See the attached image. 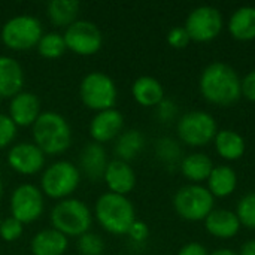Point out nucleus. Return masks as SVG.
<instances>
[{
	"mask_svg": "<svg viewBox=\"0 0 255 255\" xmlns=\"http://www.w3.org/2000/svg\"><path fill=\"white\" fill-rule=\"evenodd\" d=\"M172 205L179 218L190 223H197L205 221L206 217L215 209V199L205 185L187 184L178 188Z\"/></svg>",
	"mask_w": 255,
	"mask_h": 255,
	"instance_id": "8",
	"label": "nucleus"
},
{
	"mask_svg": "<svg viewBox=\"0 0 255 255\" xmlns=\"http://www.w3.org/2000/svg\"><path fill=\"white\" fill-rule=\"evenodd\" d=\"M176 255H209V251L200 242H188L184 247H181Z\"/></svg>",
	"mask_w": 255,
	"mask_h": 255,
	"instance_id": "38",
	"label": "nucleus"
},
{
	"mask_svg": "<svg viewBox=\"0 0 255 255\" xmlns=\"http://www.w3.org/2000/svg\"><path fill=\"white\" fill-rule=\"evenodd\" d=\"M209 255H239L238 251H233L230 248H218V250H214L212 253H209Z\"/></svg>",
	"mask_w": 255,
	"mask_h": 255,
	"instance_id": "40",
	"label": "nucleus"
},
{
	"mask_svg": "<svg viewBox=\"0 0 255 255\" xmlns=\"http://www.w3.org/2000/svg\"><path fill=\"white\" fill-rule=\"evenodd\" d=\"M99 226L114 236H124L128 233L131 224L137 220L136 209L127 196L115 193H103L94 203L93 212Z\"/></svg>",
	"mask_w": 255,
	"mask_h": 255,
	"instance_id": "3",
	"label": "nucleus"
},
{
	"mask_svg": "<svg viewBox=\"0 0 255 255\" xmlns=\"http://www.w3.org/2000/svg\"><path fill=\"white\" fill-rule=\"evenodd\" d=\"M227 30L235 40H255V6L247 4L238 7L227 21Z\"/></svg>",
	"mask_w": 255,
	"mask_h": 255,
	"instance_id": "24",
	"label": "nucleus"
},
{
	"mask_svg": "<svg viewBox=\"0 0 255 255\" xmlns=\"http://www.w3.org/2000/svg\"><path fill=\"white\" fill-rule=\"evenodd\" d=\"M131 96L134 102L143 108H155L166 96L163 84L154 76H139L131 84Z\"/></svg>",
	"mask_w": 255,
	"mask_h": 255,
	"instance_id": "25",
	"label": "nucleus"
},
{
	"mask_svg": "<svg viewBox=\"0 0 255 255\" xmlns=\"http://www.w3.org/2000/svg\"><path fill=\"white\" fill-rule=\"evenodd\" d=\"M123 131H124V115L115 108L96 112L88 126V133L91 140L100 145L115 140Z\"/></svg>",
	"mask_w": 255,
	"mask_h": 255,
	"instance_id": "14",
	"label": "nucleus"
},
{
	"mask_svg": "<svg viewBox=\"0 0 255 255\" xmlns=\"http://www.w3.org/2000/svg\"><path fill=\"white\" fill-rule=\"evenodd\" d=\"M79 99L90 111L100 112L114 109L118 102V88L115 81L105 72H88L79 82Z\"/></svg>",
	"mask_w": 255,
	"mask_h": 255,
	"instance_id": "6",
	"label": "nucleus"
},
{
	"mask_svg": "<svg viewBox=\"0 0 255 255\" xmlns=\"http://www.w3.org/2000/svg\"><path fill=\"white\" fill-rule=\"evenodd\" d=\"M93 211L85 202L76 197L58 200L49 214L51 227L66 238H79L90 232L93 226Z\"/></svg>",
	"mask_w": 255,
	"mask_h": 255,
	"instance_id": "4",
	"label": "nucleus"
},
{
	"mask_svg": "<svg viewBox=\"0 0 255 255\" xmlns=\"http://www.w3.org/2000/svg\"><path fill=\"white\" fill-rule=\"evenodd\" d=\"M178 112H179V108L178 105L170 100V99H163L157 106H155V115H157V120L160 123H172L173 120L178 118Z\"/></svg>",
	"mask_w": 255,
	"mask_h": 255,
	"instance_id": "34",
	"label": "nucleus"
},
{
	"mask_svg": "<svg viewBox=\"0 0 255 255\" xmlns=\"http://www.w3.org/2000/svg\"><path fill=\"white\" fill-rule=\"evenodd\" d=\"M24 233V224L19 223L18 220H15L13 217H7L4 220H1L0 223V239L4 242H16L18 239H21Z\"/></svg>",
	"mask_w": 255,
	"mask_h": 255,
	"instance_id": "32",
	"label": "nucleus"
},
{
	"mask_svg": "<svg viewBox=\"0 0 255 255\" xmlns=\"http://www.w3.org/2000/svg\"><path fill=\"white\" fill-rule=\"evenodd\" d=\"M212 158L205 152H191L182 157L179 170L182 176L188 181V184H203L208 181L212 169H214Z\"/></svg>",
	"mask_w": 255,
	"mask_h": 255,
	"instance_id": "22",
	"label": "nucleus"
},
{
	"mask_svg": "<svg viewBox=\"0 0 255 255\" xmlns=\"http://www.w3.org/2000/svg\"><path fill=\"white\" fill-rule=\"evenodd\" d=\"M215 152L226 161H238L245 155V137L233 128H221L214 137Z\"/></svg>",
	"mask_w": 255,
	"mask_h": 255,
	"instance_id": "20",
	"label": "nucleus"
},
{
	"mask_svg": "<svg viewBox=\"0 0 255 255\" xmlns=\"http://www.w3.org/2000/svg\"><path fill=\"white\" fill-rule=\"evenodd\" d=\"M69 248V238L55 229H43L30 241L31 255H64Z\"/></svg>",
	"mask_w": 255,
	"mask_h": 255,
	"instance_id": "21",
	"label": "nucleus"
},
{
	"mask_svg": "<svg viewBox=\"0 0 255 255\" xmlns=\"http://www.w3.org/2000/svg\"><path fill=\"white\" fill-rule=\"evenodd\" d=\"M184 27L191 42L206 43L215 40L221 34L224 28V18L218 7L202 4L187 15Z\"/></svg>",
	"mask_w": 255,
	"mask_h": 255,
	"instance_id": "11",
	"label": "nucleus"
},
{
	"mask_svg": "<svg viewBox=\"0 0 255 255\" xmlns=\"http://www.w3.org/2000/svg\"><path fill=\"white\" fill-rule=\"evenodd\" d=\"M105 250V239L97 233L88 232L76 239V251L79 255H103Z\"/></svg>",
	"mask_w": 255,
	"mask_h": 255,
	"instance_id": "31",
	"label": "nucleus"
},
{
	"mask_svg": "<svg viewBox=\"0 0 255 255\" xmlns=\"http://www.w3.org/2000/svg\"><path fill=\"white\" fill-rule=\"evenodd\" d=\"M103 181H105L109 193H115L120 196H128L136 187L137 176L130 163L114 158L109 161V164L105 170Z\"/></svg>",
	"mask_w": 255,
	"mask_h": 255,
	"instance_id": "17",
	"label": "nucleus"
},
{
	"mask_svg": "<svg viewBox=\"0 0 255 255\" xmlns=\"http://www.w3.org/2000/svg\"><path fill=\"white\" fill-rule=\"evenodd\" d=\"M18 133V127L7 114L0 112V149L10 148Z\"/></svg>",
	"mask_w": 255,
	"mask_h": 255,
	"instance_id": "33",
	"label": "nucleus"
},
{
	"mask_svg": "<svg viewBox=\"0 0 255 255\" xmlns=\"http://www.w3.org/2000/svg\"><path fill=\"white\" fill-rule=\"evenodd\" d=\"M114 142H115L114 143L115 158L126 163H130L134 158H137L146 145L145 134L137 128L124 130Z\"/></svg>",
	"mask_w": 255,
	"mask_h": 255,
	"instance_id": "26",
	"label": "nucleus"
},
{
	"mask_svg": "<svg viewBox=\"0 0 255 255\" xmlns=\"http://www.w3.org/2000/svg\"><path fill=\"white\" fill-rule=\"evenodd\" d=\"M3 193H4V185H3V181H1V178H0V200H1V197H3Z\"/></svg>",
	"mask_w": 255,
	"mask_h": 255,
	"instance_id": "41",
	"label": "nucleus"
},
{
	"mask_svg": "<svg viewBox=\"0 0 255 255\" xmlns=\"http://www.w3.org/2000/svg\"><path fill=\"white\" fill-rule=\"evenodd\" d=\"M239 255H255V239H250L244 242L238 251Z\"/></svg>",
	"mask_w": 255,
	"mask_h": 255,
	"instance_id": "39",
	"label": "nucleus"
},
{
	"mask_svg": "<svg viewBox=\"0 0 255 255\" xmlns=\"http://www.w3.org/2000/svg\"><path fill=\"white\" fill-rule=\"evenodd\" d=\"M43 33L45 31L39 18L28 13H21L4 21L0 30V39L7 49L22 52L36 48Z\"/></svg>",
	"mask_w": 255,
	"mask_h": 255,
	"instance_id": "7",
	"label": "nucleus"
},
{
	"mask_svg": "<svg viewBox=\"0 0 255 255\" xmlns=\"http://www.w3.org/2000/svg\"><path fill=\"white\" fill-rule=\"evenodd\" d=\"M81 4L76 0H51L46 4V15L52 25L67 28L78 19Z\"/></svg>",
	"mask_w": 255,
	"mask_h": 255,
	"instance_id": "27",
	"label": "nucleus"
},
{
	"mask_svg": "<svg viewBox=\"0 0 255 255\" xmlns=\"http://www.w3.org/2000/svg\"><path fill=\"white\" fill-rule=\"evenodd\" d=\"M40 114L42 103L39 97L31 91L22 90L9 100L7 115L16 127H31Z\"/></svg>",
	"mask_w": 255,
	"mask_h": 255,
	"instance_id": "15",
	"label": "nucleus"
},
{
	"mask_svg": "<svg viewBox=\"0 0 255 255\" xmlns=\"http://www.w3.org/2000/svg\"><path fill=\"white\" fill-rule=\"evenodd\" d=\"M6 163L18 175L33 176L46 167V155L33 142H18L7 149Z\"/></svg>",
	"mask_w": 255,
	"mask_h": 255,
	"instance_id": "13",
	"label": "nucleus"
},
{
	"mask_svg": "<svg viewBox=\"0 0 255 255\" xmlns=\"http://www.w3.org/2000/svg\"><path fill=\"white\" fill-rule=\"evenodd\" d=\"M217 120L206 111H190L178 118L176 133L179 140L191 148H203L214 142L218 131Z\"/></svg>",
	"mask_w": 255,
	"mask_h": 255,
	"instance_id": "9",
	"label": "nucleus"
},
{
	"mask_svg": "<svg viewBox=\"0 0 255 255\" xmlns=\"http://www.w3.org/2000/svg\"><path fill=\"white\" fill-rule=\"evenodd\" d=\"M127 236L130 238V241H131L133 244H137V245L145 244V242L148 241V238H149V227H148L146 223H143V221H140V220H136V221L131 224V227H130Z\"/></svg>",
	"mask_w": 255,
	"mask_h": 255,
	"instance_id": "36",
	"label": "nucleus"
},
{
	"mask_svg": "<svg viewBox=\"0 0 255 255\" xmlns=\"http://www.w3.org/2000/svg\"><path fill=\"white\" fill-rule=\"evenodd\" d=\"M109 161L111 160L108 158V152L105 146L91 140L81 148L76 166L82 176H85L93 182H97L103 179Z\"/></svg>",
	"mask_w": 255,
	"mask_h": 255,
	"instance_id": "16",
	"label": "nucleus"
},
{
	"mask_svg": "<svg viewBox=\"0 0 255 255\" xmlns=\"http://www.w3.org/2000/svg\"><path fill=\"white\" fill-rule=\"evenodd\" d=\"M0 223H1V220H0Z\"/></svg>",
	"mask_w": 255,
	"mask_h": 255,
	"instance_id": "42",
	"label": "nucleus"
},
{
	"mask_svg": "<svg viewBox=\"0 0 255 255\" xmlns=\"http://www.w3.org/2000/svg\"><path fill=\"white\" fill-rule=\"evenodd\" d=\"M235 212L242 227L255 230V191H250L241 197Z\"/></svg>",
	"mask_w": 255,
	"mask_h": 255,
	"instance_id": "30",
	"label": "nucleus"
},
{
	"mask_svg": "<svg viewBox=\"0 0 255 255\" xmlns=\"http://www.w3.org/2000/svg\"><path fill=\"white\" fill-rule=\"evenodd\" d=\"M82 175L78 166L69 160H57L48 164L40 173L39 188L45 197L63 200L73 197V193L81 184Z\"/></svg>",
	"mask_w": 255,
	"mask_h": 255,
	"instance_id": "5",
	"label": "nucleus"
},
{
	"mask_svg": "<svg viewBox=\"0 0 255 255\" xmlns=\"http://www.w3.org/2000/svg\"><path fill=\"white\" fill-rule=\"evenodd\" d=\"M241 91L242 97L255 103V69L250 70L244 78H241Z\"/></svg>",
	"mask_w": 255,
	"mask_h": 255,
	"instance_id": "37",
	"label": "nucleus"
},
{
	"mask_svg": "<svg viewBox=\"0 0 255 255\" xmlns=\"http://www.w3.org/2000/svg\"><path fill=\"white\" fill-rule=\"evenodd\" d=\"M63 36L67 51L76 55L90 57L97 54L103 46L102 30L90 19H76L64 30Z\"/></svg>",
	"mask_w": 255,
	"mask_h": 255,
	"instance_id": "12",
	"label": "nucleus"
},
{
	"mask_svg": "<svg viewBox=\"0 0 255 255\" xmlns=\"http://www.w3.org/2000/svg\"><path fill=\"white\" fill-rule=\"evenodd\" d=\"M37 54L45 60H57L66 51V42L63 33L58 31H46L42 34L39 43L36 45Z\"/></svg>",
	"mask_w": 255,
	"mask_h": 255,
	"instance_id": "28",
	"label": "nucleus"
},
{
	"mask_svg": "<svg viewBox=\"0 0 255 255\" xmlns=\"http://www.w3.org/2000/svg\"><path fill=\"white\" fill-rule=\"evenodd\" d=\"M238 182V173L232 166L218 164L214 166L206 181V188L214 196V199H226L236 191Z\"/></svg>",
	"mask_w": 255,
	"mask_h": 255,
	"instance_id": "23",
	"label": "nucleus"
},
{
	"mask_svg": "<svg viewBox=\"0 0 255 255\" xmlns=\"http://www.w3.org/2000/svg\"><path fill=\"white\" fill-rule=\"evenodd\" d=\"M25 82L24 69L10 55H0V99H12L22 91Z\"/></svg>",
	"mask_w": 255,
	"mask_h": 255,
	"instance_id": "19",
	"label": "nucleus"
},
{
	"mask_svg": "<svg viewBox=\"0 0 255 255\" xmlns=\"http://www.w3.org/2000/svg\"><path fill=\"white\" fill-rule=\"evenodd\" d=\"M9 212L24 226L40 220L45 212V196L39 185L22 182L15 187L9 199Z\"/></svg>",
	"mask_w": 255,
	"mask_h": 255,
	"instance_id": "10",
	"label": "nucleus"
},
{
	"mask_svg": "<svg viewBox=\"0 0 255 255\" xmlns=\"http://www.w3.org/2000/svg\"><path fill=\"white\" fill-rule=\"evenodd\" d=\"M155 155L160 163L167 167H179L182 160V148L173 137H160L155 142Z\"/></svg>",
	"mask_w": 255,
	"mask_h": 255,
	"instance_id": "29",
	"label": "nucleus"
},
{
	"mask_svg": "<svg viewBox=\"0 0 255 255\" xmlns=\"http://www.w3.org/2000/svg\"><path fill=\"white\" fill-rule=\"evenodd\" d=\"M203 224H205V230L209 236H212L215 239H221V241L233 239L235 236L239 235V232L242 229L236 212H233L230 209H224V208L214 209L206 217Z\"/></svg>",
	"mask_w": 255,
	"mask_h": 255,
	"instance_id": "18",
	"label": "nucleus"
},
{
	"mask_svg": "<svg viewBox=\"0 0 255 255\" xmlns=\"http://www.w3.org/2000/svg\"><path fill=\"white\" fill-rule=\"evenodd\" d=\"M166 39H167L169 46H172L173 49H184L191 42V39H190V36H188V33H187V30H185L184 25H175V27H172L167 31Z\"/></svg>",
	"mask_w": 255,
	"mask_h": 255,
	"instance_id": "35",
	"label": "nucleus"
},
{
	"mask_svg": "<svg viewBox=\"0 0 255 255\" xmlns=\"http://www.w3.org/2000/svg\"><path fill=\"white\" fill-rule=\"evenodd\" d=\"M199 91L202 97L214 106H232L242 97L241 76L227 63H209L200 73Z\"/></svg>",
	"mask_w": 255,
	"mask_h": 255,
	"instance_id": "1",
	"label": "nucleus"
},
{
	"mask_svg": "<svg viewBox=\"0 0 255 255\" xmlns=\"http://www.w3.org/2000/svg\"><path fill=\"white\" fill-rule=\"evenodd\" d=\"M33 143H36L48 157L66 152L73 140V131L61 114L55 111H45L31 126Z\"/></svg>",
	"mask_w": 255,
	"mask_h": 255,
	"instance_id": "2",
	"label": "nucleus"
}]
</instances>
